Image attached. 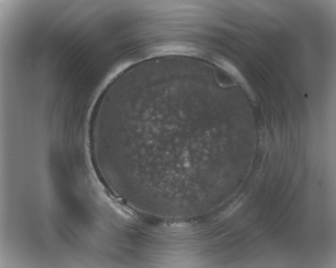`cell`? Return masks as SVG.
I'll return each instance as SVG.
<instances>
[{
    "instance_id": "1",
    "label": "cell",
    "mask_w": 336,
    "mask_h": 268,
    "mask_svg": "<svg viewBox=\"0 0 336 268\" xmlns=\"http://www.w3.org/2000/svg\"><path fill=\"white\" fill-rule=\"evenodd\" d=\"M206 60L237 82L251 98L254 99V94L250 85L237 67L229 60L218 54L211 53H209Z\"/></svg>"
},
{
    "instance_id": "2",
    "label": "cell",
    "mask_w": 336,
    "mask_h": 268,
    "mask_svg": "<svg viewBox=\"0 0 336 268\" xmlns=\"http://www.w3.org/2000/svg\"><path fill=\"white\" fill-rule=\"evenodd\" d=\"M241 202H234L232 205H231L229 208L226 210L225 212L222 215L223 218L227 217L232 214L236 210H237L238 208L241 205Z\"/></svg>"
}]
</instances>
